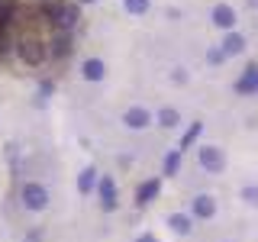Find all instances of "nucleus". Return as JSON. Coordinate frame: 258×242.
Segmentation results:
<instances>
[{"label": "nucleus", "mask_w": 258, "mask_h": 242, "mask_svg": "<svg viewBox=\"0 0 258 242\" xmlns=\"http://www.w3.org/2000/svg\"><path fill=\"white\" fill-rule=\"evenodd\" d=\"M26 197H29V200H26V204H36V207H39V204H42V194H39V191H32V188L26 191Z\"/></svg>", "instance_id": "f257e3e1"}]
</instances>
